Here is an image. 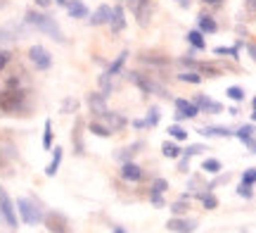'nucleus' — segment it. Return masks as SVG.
<instances>
[{
    "label": "nucleus",
    "mask_w": 256,
    "mask_h": 233,
    "mask_svg": "<svg viewBox=\"0 0 256 233\" xmlns=\"http://www.w3.org/2000/svg\"><path fill=\"white\" fill-rule=\"evenodd\" d=\"M26 22L31 24V27L40 29V31H43V34H48L50 38L60 41V43L64 41L62 31H60V27H57V22H55L52 17H48V15H40V12H34V10H28V12H26Z\"/></svg>",
    "instance_id": "obj_1"
},
{
    "label": "nucleus",
    "mask_w": 256,
    "mask_h": 233,
    "mask_svg": "<svg viewBox=\"0 0 256 233\" xmlns=\"http://www.w3.org/2000/svg\"><path fill=\"white\" fill-rule=\"evenodd\" d=\"M24 107V95L19 91H2L0 93V110L2 112H19Z\"/></svg>",
    "instance_id": "obj_2"
},
{
    "label": "nucleus",
    "mask_w": 256,
    "mask_h": 233,
    "mask_svg": "<svg viewBox=\"0 0 256 233\" xmlns=\"http://www.w3.org/2000/svg\"><path fill=\"white\" fill-rule=\"evenodd\" d=\"M17 209H19V216H22V221H24V224L34 226V224H40V219H43L40 212L36 209V205H34L31 200H26V197H22V200L17 202Z\"/></svg>",
    "instance_id": "obj_3"
},
{
    "label": "nucleus",
    "mask_w": 256,
    "mask_h": 233,
    "mask_svg": "<svg viewBox=\"0 0 256 233\" xmlns=\"http://www.w3.org/2000/svg\"><path fill=\"white\" fill-rule=\"evenodd\" d=\"M28 57H31V62H34L36 69H50V65H52V57H50V53L43 46H31Z\"/></svg>",
    "instance_id": "obj_4"
},
{
    "label": "nucleus",
    "mask_w": 256,
    "mask_h": 233,
    "mask_svg": "<svg viewBox=\"0 0 256 233\" xmlns=\"http://www.w3.org/2000/svg\"><path fill=\"white\" fill-rule=\"evenodd\" d=\"M0 214L5 216V221H8L12 228L17 226V214H14V207H12V200L10 195L5 193V188L0 186Z\"/></svg>",
    "instance_id": "obj_5"
},
{
    "label": "nucleus",
    "mask_w": 256,
    "mask_h": 233,
    "mask_svg": "<svg viewBox=\"0 0 256 233\" xmlns=\"http://www.w3.org/2000/svg\"><path fill=\"white\" fill-rule=\"evenodd\" d=\"M46 226L50 228V233H72L69 221H66L62 214H57V212H50V214L46 216Z\"/></svg>",
    "instance_id": "obj_6"
},
{
    "label": "nucleus",
    "mask_w": 256,
    "mask_h": 233,
    "mask_svg": "<svg viewBox=\"0 0 256 233\" xmlns=\"http://www.w3.org/2000/svg\"><path fill=\"white\" fill-rule=\"evenodd\" d=\"M152 15H154V3H152V0H140V3H138V8H136L138 24H140V27L150 24Z\"/></svg>",
    "instance_id": "obj_7"
},
{
    "label": "nucleus",
    "mask_w": 256,
    "mask_h": 233,
    "mask_svg": "<svg viewBox=\"0 0 256 233\" xmlns=\"http://www.w3.org/2000/svg\"><path fill=\"white\" fill-rule=\"evenodd\" d=\"M200 114V107L194 103H188V100H176V119H183V117H188V119H192V117H197Z\"/></svg>",
    "instance_id": "obj_8"
},
{
    "label": "nucleus",
    "mask_w": 256,
    "mask_h": 233,
    "mask_svg": "<svg viewBox=\"0 0 256 233\" xmlns=\"http://www.w3.org/2000/svg\"><path fill=\"white\" fill-rule=\"evenodd\" d=\"M194 221L192 219H171L168 224H166V228L168 231H174V233H192L194 231Z\"/></svg>",
    "instance_id": "obj_9"
},
{
    "label": "nucleus",
    "mask_w": 256,
    "mask_h": 233,
    "mask_svg": "<svg viewBox=\"0 0 256 233\" xmlns=\"http://www.w3.org/2000/svg\"><path fill=\"white\" fill-rule=\"evenodd\" d=\"M110 19H112V8H107V5H100V8L92 12L90 24H92V27H100V24H110Z\"/></svg>",
    "instance_id": "obj_10"
},
{
    "label": "nucleus",
    "mask_w": 256,
    "mask_h": 233,
    "mask_svg": "<svg viewBox=\"0 0 256 233\" xmlns=\"http://www.w3.org/2000/svg\"><path fill=\"white\" fill-rule=\"evenodd\" d=\"M66 12H69V17H74V19L88 17V8L83 5L81 0H69V5H66Z\"/></svg>",
    "instance_id": "obj_11"
},
{
    "label": "nucleus",
    "mask_w": 256,
    "mask_h": 233,
    "mask_svg": "<svg viewBox=\"0 0 256 233\" xmlns=\"http://www.w3.org/2000/svg\"><path fill=\"white\" fill-rule=\"evenodd\" d=\"M121 176L126 178V181H140V178H142V169L138 167V164L126 162V164L121 167Z\"/></svg>",
    "instance_id": "obj_12"
},
{
    "label": "nucleus",
    "mask_w": 256,
    "mask_h": 233,
    "mask_svg": "<svg viewBox=\"0 0 256 233\" xmlns=\"http://www.w3.org/2000/svg\"><path fill=\"white\" fill-rule=\"evenodd\" d=\"M110 24H112V31H114V34L124 31V27H126V19H124V10H121V8H114V10H112Z\"/></svg>",
    "instance_id": "obj_13"
},
{
    "label": "nucleus",
    "mask_w": 256,
    "mask_h": 233,
    "mask_svg": "<svg viewBox=\"0 0 256 233\" xmlns=\"http://www.w3.org/2000/svg\"><path fill=\"white\" fill-rule=\"evenodd\" d=\"M88 105H90V110L98 114V117L107 112V105H104V95H100V93H92L90 98H88Z\"/></svg>",
    "instance_id": "obj_14"
},
{
    "label": "nucleus",
    "mask_w": 256,
    "mask_h": 233,
    "mask_svg": "<svg viewBox=\"0 0 256 233\" xmlns=\"http://www.w3.org/2000/svg\"><path fill=\"white\" fill-rule=\"evenodd\" d=\"M60 162H62V148H55V150H52V162H50V164H48V169H46L48 176H55Z\"/></svg>",
    "instance_id": "obj_15"
},
{
    "label": "nucleus",
    "mask_w": 256,
    "mask_h": 233,
    "mask_svg": "<svg viewBox=\"0 0 256 233\" xmlns=\"http://www.w3.org/2000/svg\"><path fill=\"white\" fill-rule=\"evenodd\" d=\"M216 22L211 17H206V15H200V31L202 34H216Z\"/></svg>",
    "instance_id": "obj_16"
},
{
    "label": "nucleus",
    "mask_w": 256,
    "mask_h": 233,
    "mask_svg": "<svg viewBox=\"0 0 256 233\" xmlns=\"http://www.w3.org/2000/svg\"><path fill=\"white\" fill-rule=\"evenodd\" d=\"M126 57H128V53H121V55L116 57L114 62H112L110 69H107V74H104V79H112L114 74H119V72H121V67H124V62H126Z\"/></svg>",
    "instance_id": "obj_17"
},
{
    "label": "nucleus",
    "mask_w": 256,
    "mask_h": 233,
    "mask_svg": "<svg viewBox=\"0 0 256 233\" xmlns=\"http://www.w3.org/2000/svg\"><path fill=\"white\" fill-rule=\"evenodd\" d=\"M235 136H238V138L242 140V143H247L249 148H252V150L256 152V143H254V138H252V126H242V129H240L238 133H235Z\"/></svg>",
    "instance_id": "obj_18"
},
{
    "label": "nucleus",
    "mask_w": 256,
    "mask_h": 233,
    "mask_svg": "<svg viewBox=\"0 0 256 233\" xmlns=\"http://www.w3.org/2000/svg\"><path fill=\"white\" fill-rule=\"evenodd\" d=\"M194 105H197V107H202V110H209V112H220V105L218 103H211L209 98H204V95H200V98L194 100Z\"/></svg>",
    "instance_id": "obj_19"
},
{
    "label": "nucleus",
    "mask_w": 256,
    "mask_h": 233,
    "mask_svg": "<svg viewBox=\"0 0 256 233\" xmlns=\"http://www.w3.org/2000/svg\"><path fill=\"white\" fill-rule=\"evenodd\" d=\"M188 41H190L194 48H200V50L206 48V43H204V34H202L200 29H197V31H190V34H188Z\"/></svg>",
    "instance_id": "obj_20"
},
{
    "label": "nucleus",
    "mask_w": 256,
    "mask_h": 233,
    "mask_svg": "<svg viewBox=\"0 0 256 233\" xmlns=\"http://www.w3.org/2000/svg\"><path fill=\"white\" fill-rule=\"evenodd\" d=\"M166 188H168V183H166L164 178H156V181H154V186H152V193H154V202H156V205H162V200H159V195L164 193Z\"/></svg>",
    "instance_id": "obj_21"
},
{
    "label": "nucleus",
    "mask_w": 256,
    "mask_h": 233,
    "mask_svg": "<svg viewBox=\"0 0 256 233\" xmlns=\"http://www.w3.org/2000/svg\"><path fill=\"white\" fill-rule=\"evenodd\" d=\"M202 133H204V136H223V138H226V136H232L230 129H226V126H209V129H204Z\"/></svg>",
    "instance_id": "obj_22"
},
{
    "label": "nucleus",
    "mask_w": 256,
    "mask_h": 233,
    "mask_svg": "<svg viewBox=\"0 0 256 233\" xmlns=\"http://www.w3.org/2000/svg\"><path fill=\"white\" fill-rule=\"evenodd\" d=\"M88 129H90L95 136H100V138H107V136H112V129H110V126H100L98 121H92Z\"/></svg>",
    "instance_id": "obj_23"
},
{
    "label": "nucleus",
    "mask_w": 256,
    "mask_h": 233,
    "mask_svg": "<svg viewBox=\"0 0 256 233\" xmlns=\"http://www.w3.org/2000/svg\"><path fill=\"white\" fill-rule=\"evenodd\" d=\"M100 117L104 121H110L112 129H121V126H124V119H121V117H116L114 112H104V114H100Z\"/></svg>",
    "instance_id": "obj_24"
},
{
    "label": "nucleus",
    "mask_w": 256,
    "mask_h": 233,
    "mask_svg": "<svg viewBox=\"0 0 256 233\" xmlns=\"http://www.w3.org/2000/svg\"><path fill=\"white\" fill-rule=\"evenodd\" d=\"M50 145H52V121L48 119L46 121V133H43V148L50 150Z\"/></svg>",
    "instance_id": "obj_25"
},
{
    "label": "nucleus",
    "mask_w": 256,
    "mask_h": 233,
    "mask_svg": "<svg viewBox=\"0 0 256 233\" xmlns=\"http://www.w3.org/2000/svg\"><path fill=\"white\" fill-rule=\"evenodd\" d=\"M228 98H230V100H235V103H242L244 91H242L240 86H230V88H228Z\"/></svg>",
    "instance_id": "obj_26"
},
{
    "label": "nucleus",
    "mask_w": 256,
    "mask_h": 233,
    "mask_svg": "<svg viewBox=\"0 0 256 233\" xmlns=\"http://www.w3.org/2000/svg\"><path fill=\"white\" fill-rule=\"evenodd\" d=\"M168 133H171V138H176V140L188 138V131H185L183 126H168Z\"/></svg>",
    "instance_id": "obj_27"
},
{
    "label": "nucleus",
    "mask_w": 256,
    "mask_h": 233,
    "mask_svg": "<svg viewBox=\"0 0 256 233\" xmlns=\"http://www.w3.org/2000/svg\"><path fill=\"white\" fill-rule=\"evenodd\" d=\"M202 169H204V171H211V174H216V171H220V162L218 159H206V162L202 164Z\"/></svg>",
    "instance_id": "obj_28"
},
{
    "label": "nucleus",
    "mask_w": 256,
    "mask_h": 233,
    "mask_svg": "<svg viewBox=\"0 0 256 233\" xmlns=\"http://www.w3.org/2000/svg\"><path fill=\"white\" fill-rule=\"evenodd\" d=\"M162 152H164L166 157H171V159H174V157H178V152H180V150L176 148L174 143H164V145H162Z\"/></svg>",
    "instance_id": "obj_29"
},
{
    "label": "nucleus",
    "mask_w": 256,
    "mask_h": 233,
    "mask_svg": "<svg viewBox=\"0 0 256 233\" xmlns=\"http://www.w3.org/2000/svg\"><path fill=\"white\" fill-rule=\"evenodd\" d=\"M178 79H180V81H185V84H200V81H202V76L200 74H192V72H185V74H180Z\"/></svg>",
    "instance_id": "obj_30"
},
{
    "label": "nucleus",
    "mask_w": 256,
    "mask_h": 233,
    "mask_svg": "<svg viewBox=\"0 0 256 233\" xmlns=\"http://www.w3.org/2000/svg\"><path fill=\"white\" fill-rule=\"evenodd\" d=\"M242 183H247V186L256 183V169H247V171L242 174Z\"/></svg>",
    "instance_id": "obj_31"
},
{
    "label": "nucleus",
    "mask_w": 256,
    "mask_h": 233,
    "mask_svg": "<svg viewBox=\"0 0 256 233\" xmlns=\"http://www.w3.org/2000/svg\"><path fill=\"white\" fill-rule=\"evenodd\" d=\"M214 53H216V55H230V57H238V48H216Z\"/></svg>",
    "instance_id": "obj_32"
},
{
    "label": "nucleus",
    "mask_w": 256,
    "mask_h": 233,
    "mask_svg": "<svg viewBox=\"0 0 256 233\" xmlns=\"http://www.w3.org/2000/svg\"><path fill=\"white\" fill-rule=\"evenodd\" d=\"M156 121H159V110H156V107H152V110H150V117H147V126H154Z\"/></svg>",
    "instance_id": "obj_33"
},
{
    "label": "nucleus",
    "mask_w": 256,
    "mask_h": 233,
    "mask_svg": "<svg viewBox=\"0 0 256 233\" xmlns=\"http://www.w3.org/2000/svg\"><path fill=\"white\" fill-rule=\"evenodd\" d=\"M202 200H204V207H206V209H214V207H216V197L204 195V197H202Z\"/></svg>",
    "instance_id": "obj_34"
},
{
    "label": "nucleus",
    "mask_w": 256,
    "mask_h": 233,
    "mask_svg": "<svg viewBox=\"0 0 256 233\" xmlns=\"http://www.w3.org/2000/svg\"><path fill=\"white\" fill-rule=\"evenodd\" d=\"M10 57H12V55H10L8 50H0V69H2V67L10 62Z\"/></svg>",
    "instance_id": "obj_35"
},
{
    "label": "nucleus",
    "mask_w": 256,
    "mask_h": 233,
    "mask_svg": "<svg viewBox=\"0 0 256 233\" xmlns=\"http://www.w3.org/2000/svg\"><path fill=\"white\" fill-rule=\"evenodd\" d=\"M240 195H242V197H252V186L242 183V186H240Z\"/></svg>",
    "instance_id": "obj_36"
},
{
    "label": "nucleus",
    "mask_w": 256,
    "mask_h": 233,
    "mask_svg": "<svg viewBox=\"0 0 256 233\" xmlns=\"http://www.w3.org/2000/svg\"><path fill=\"white\" fill-rule=\"evenodd\" d=\"M202 150H204V145H192V148L185 150V155L190 157V155H197V152H202Z\"/></svg>",
    "instance_id": "obj_37"
},
{
    "label": "nucleus",
    "mask_w": 256,
    "mask_h": 233,
    "mask_svg": "<svg viewBox=\"0 0 256 233\" xmlns=\"http://www.w3.org/2000/svg\"><path fill=\"white\" fill-rule=\"evenodd\" d=\"M38 5H40V8H48V5H50V3H52V0H36Z\"/></svg>",
    "instance_id": "obj_38"
},
{
    "label": "nucleus",
    "mask_w": 256,
    "mask_h": 233,
    "mask_svg": "<svg viewBox=\"0 0 256 233\" xmlns=\"http://www.w3.org/2000/svg\"><path fill=\"white\" fill-rule=\"evenodd\" d=\"M178 5H183V8H190V0H176Z\"/></svg>",
    "instance_id": "obj_39"
},
{
    "label": "nucleus",
    "mask_w": 256,
    "mask_h": 233,
    "mask_svg": "<svg viewBox=\"0 0 256 233\" xmlns=\"http://www.w3.org/2000/svg\"><path fill=\"white\" fill-rule=\"evenodd\" d=\"M204 3H206V5H218L220 0H204Z\"/></svg>",
    "instance_id": "obj_40"
},
{
    "label": "nucleus",
    "mask_w": 256,
    "mask_h": 233,
    "mask_svg": "<svg viewBox=\"0 0 256 233\" xmlns=\"http://www.w3.org/2000/svg\"><path fill=\"white\" fill-rule=\"evenodd\" d=\"M249 53L254 55V60H256V46H249Z\"/></svg>",
    "instance_id": "obj_41"
},
{
    "label": "nucleus",
    "mask_w": 256,
    "mask_h": 233,
    "mask_svg": "<svg viewBox=\"0 0 256 233\" xmlns=\"http://www.w3.org/2000/svg\"><path fill=\"white\" fill-rule=\"evenodd\" d=\"M57 3H60V5H64V8L69 5V0H57Z\"/></svg>",
    "instance_id": "obj_42"
},
{
    "label": "nucleus",
    "mask_w": 256,
    "mask_h": 233,
    "mask_svg": "<svg viewBox=\"0 0 256 233\" xmlns=\"http://www.w3.org/2000/svg\"><path fill=\"white\" fill-rule=\"evenodd\" d=\"M0 167H5V157L2 155H0Z\"/></svg>",
    "instance_id": "obj_43"
},
{
    "label": "nucleus",
    "mask_w": 256,
    "mask_h": 233,
    "mask_svg": "<svg viewBox=\"0 0 256 233\" xmlns=\"http://www.w3.org/2000/svg\"><path fill=\"white\" fill-rule=\"evenodd\" d=\"M252 119H254V121H256V107H254V114H252Z\"/></svg>",
    "instance_id": "obj_44"
},
{
    "label": "nucleus",
    "mask_w": 256,
    "mask_h": 233,
    "mask_svg": "<svg viewBox=\"0 0 256 233\" xmlns=\"http://www.w3.org/2000/svg\"><path fill=\"white\" fill-rule=\"evenodd\" d=\"M114 233H124V228H116V231H114Z\"/></svg>",
    "instance_id": "obj_45"
},
{
    "label": "nucleus",
    "mask_w": 256,
    "mask_h": 233,
    "mask_svg": "<svg viewBox=\"0 0 256 233\" xmlns=\"http://www.w3.org/2000/svg\"><path fill=\"white\" fill-rule=\"evenodd\" d=\"M119 3H130V0H119Z\"/></svg>",
    "instance_id": "obj_46"
}]
</instances>
